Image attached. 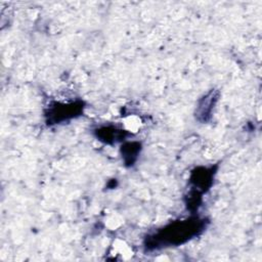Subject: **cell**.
I'll return each instance as SVG.
<instances>
[{"mask_svg":"<svg viewBox=\"0 0 262 262\" xmlns=\"http://www.w3.org/2000/svg\"><path fill=\"white\" fill-rule=\"evenodd\" d=\"M208 220L199 216L170 222L155 233L145 237L144 248L148 251L182 245L201 234L207 227Z\"/></svg>","mask_w":262,"mask_h":262,"instance_id":"obj_1","label":"cell"},{"mask_svg":"<svg viewBox=\"0 0 262 262\" xmlns=\"http://www.w3.org/2000/svg\"><path fill=\"white\" fill-rule=\"evenodd\" d=\"M84 102L82 100H75L71 102H52L48 105L45 117L49 125L60 124L75 119L83 114Z\"/></svg>","mask_w":262,"mask_h":262,"instance_id":"obj_2","label":"cell"},{"mask_svg":"<svg viewBox=\"0 0 262 262\" xmlns=\"http://www.w3.org/2000/svg\"><path fill=\"white\" fill-rule=\"evenodd\" d=\"M220 97V92L217 89H211L204 94L196 103L194 117L200 123H207L212 118V113Z\"/></svg>","mask_w":262,"mask_h":262,"instance_id":"obj_3","label":"cell"},{"mask_svg":"<svg viewBox=\"0 0 262 262\" xmlns=\"http://www.w3.org/2000/svg\"><path fill=\"white\" fill-rule=\"evenodd\" d=\"M216 174V168L211 167H198L191 171L189 182L192 185V189L201 192L202 194L210 189L213 184L214 175Z\"/></svg>","mask_w":262,"mask_h":262,"instance_id":"obj_4","label":"cell"},{"mask_svg":"<svg viewBox=\"0 0 262 262\" xmlns=\"http://www.w3.org/2000/svg\"><path fill=\"white\" fill-rule=\"evenodd\" d=\"M95 137L106 144H114L118 141H122L127 137V132L123 129H119L116 126H100L94 130Z\"/></svg>","mask_w":262,"mask_h":262,"instance_id":"obj_5","label":"cell"},{"mask_svg":"<svg viewBox=\"0 0 262 262\" xmlns=\"http://www.w3.org/2000/svg\"><path fill=\"white\" fill-rule=\"evenodd\" d=\"M141 148V143L138 141H128L123 143L121 146V156L124 165L132 167L137 161Z\"/></svg>","mask_w":262,"mask_h":262,"instance_id":"obj_6","label":"cell"}]
</instances>
